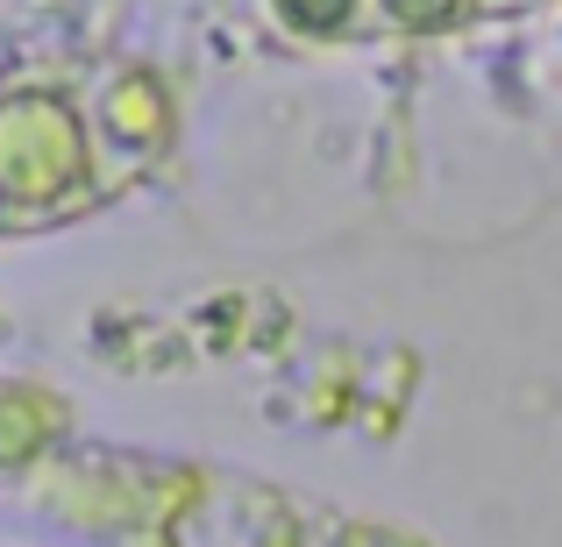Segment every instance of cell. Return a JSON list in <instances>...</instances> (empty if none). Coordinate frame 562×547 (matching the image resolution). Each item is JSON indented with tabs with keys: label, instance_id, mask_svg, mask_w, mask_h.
Here are the masks:
<instances>
[{
	"label": "cell",
	"instance_id": "6da1fadb",
	"mask_svg": "<svg viewBox=\"0 0 562 547\" xmlns=\"http://www.w3.org/2000/svg\"><path fill=\"white\" fill-rule=\"evenodd\" d=\"M93 192V136L79 107L57 93H14L0 107V228L79 214Z\"/></svg>",
	"mask_w": 562,
	"mask_h": 547
},
{
	"label": "cell",
	"instance_id": "7a4b0ae2",
	"mask_svg": "<svg viewBox=\"0 0 562 547\" xmlns=\"http://www.w3.org/2000/svg\"><path fill=\"white\" fill-rule=\"evenodd\" d=\"M371 43H441L492 29V0H363Z\"/></svg>",
	"mask_w": 562,
	"mask_h": 547
},
{
	"label": "cell",
	"instance_id": "3957f363",
	"mask_svg": "<svg viewBox=\"0 0 562 547\" xmlns=\"http://www.w3.org/2000/svg\"><path fill=\"white\" fill-rule=\"evenodd\" d=\"M263 14L278 22V36L306 43V50H349V43H371V14H363V0H263Z\"/></svg>",
	"mask_w": 562,
	"mask_h": 547
},
{
	"label": "cell",
	"instance_id": "277c9868",
	"mask_svg": "<svg viewBox=\"0 0 562 547\" xmlns=\"http://www.w3.org/2000/svg\"><path fill=\"white\" fill-rule=\"evenodd\" d=\"M562 0H492V22H520V14H555Z\"/></svg>",
	"mask_w": 562,
	"mask_h": 547
},
{
	"label": "cell",
	"instance_id": "5b68a950",
	"mask_svg": "<svg viewBox=\"0 0 562 547\" xmlns=\"http://www.w3.org/2000/svg\"><path fill=\"white\" fill-rule=\"evenodd\" d=\"M549 50H555V65H562V8L549 14Z\"/></svg>",
	"mask_w": 562,
	"mask_h": 547
}]
</instances>
